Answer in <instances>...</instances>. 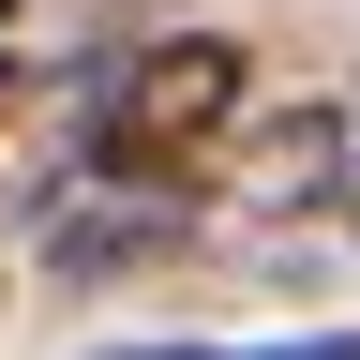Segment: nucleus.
<instances>
[{"mask_svg":"<svg viewBox=\"0 0 360 360\" xmlns=\"http://www.w3.org/2000/svg\"><path fill=\"white\" fill-rule=\"evenodd\" d=\"M225 135H240V45L180 30V45H135V60L75 105V165L105 180V195H180Z\"/></svg>","mask_w":360,"mask_h":360,"instance_id":"1","label":"nucleus"},{"mask_svg":"<svg viewBox=\"0 0 360 360\" xmlns=\"http://www.w3.org/2000/svg\"><path fill=\"white\" fill-rule=\"evenodd\" d=\"M135 360H360V330H285V345H135Z\"/></svg>","mask_w":360,"mask_h":360,"instance_id":"2","label":"nucleus"},{"mask_svg":"<svg viewBox=\"0 0 360 360\" xmlns=\"http://www.w3.org/2000/svg\"><path fill=\"white\" fill-rule=\"evenodd\" d=\"M15 105H30V75H15V60H0V120H15Z\"/></svg>","mask_w":360,"mask_h":360,"instance_id":"3","label":"nucleus"},{"mask_svg":"<svg viewBox=\"0 0 360 360\" xmlns=\"http://www.w3.org/2000/svg\"><path fill=\"white\" fill-rule=\"evenodd\" d=\"M345 210H360V165H345Z\"/></svg>","mask_w":360,"mask_h":360,"instance_id":"4","label":"nucleus"}]
</instances>
